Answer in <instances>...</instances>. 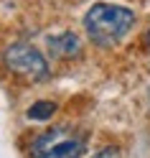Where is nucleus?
<instances>
[{
    "label": "nucleus",
    "mask_w": 150,
    "mask_h": 158,
    "mask_svg": "<svg viewBox=\"0 0 150 158\" xmlns=\"http://www.w3.org/2000/svg\"><path fill=\"white\" fill-rule=\"evenodd\" d=\"M84 140L71 135L69 127H51L36 138L33 156L36 158H82Z\"/></svg>",
    "instance_id": "2"
},
{
    "label": "nucleus",
    "mask_w": 150,
    "mask_h": 158,
    "mask_svg": "<svg viewBox=\"0 0 150 158\" xmlns=\"http://www.w3.org/2000/svg\"><path fill=\"white\" fill-rule=\"evenodd\" d=\"M135 26V13L122 5H109V3H97L87 10L84 15V28L87 36L97 46H115L122 41L127 31Z\"/></svg>",
    "instance_id": "1"
},
{
    "label": "nucleus",
    "mask_w": 150,
    "mask_h": 158,
    "mask_svg": "<svg viewBox=\"0 0 150 158\" xmlns=\"http://www.w3.org/2000/svg\"><path fill=\"white\" fill-rule=\"evenodd\" d=\"M5 66L18 74H26L31 79H43L48 74V64L43 54L31 44H13L5 48Z\"/></svg>",
    "instance_id": "3"
},
{
    "label": "nucleus",
    "mask_w": 150,
    "mask_h": 158,
    "mask_svg": "<svg viewBox=\"0 0 150 158\" xmlns=\"http://www.w3.org/2000/svg\"><path fill=\"white\" fill-rule=\"evenodd\" d=\"M92 158H120V153H117L115 145H107V148H102V151H97Z\"/></svg>",
    "instance_id": "6"
},
{
    "label": "nucleus",
    "mask_w": 150,
    "mask_h": 158,
    "mask_svg": "<svg viewBox=\"0 0 150 158\" xmlns=\"http://www.w3.org/2000/svg\"><path fill=\"white\" fill-rule=\"evenodd\" d=\"M54 112H56V105L54 102H46V100L28 107V117H31V120H48Z\"/></svg>",
    "instance_id": "5"
},
{
    "label": "nucleus",
    "mask_w": 150,
    "mask_h": 158,
    "mask_svg": "<svg viewBox=\"0 0 150 158\" xmlns=\"http://www.w3.org/2000/svg\"><path fill=\"white\" fill-rule=\"evenodd\" d=\"M148 41H150V33H148Z\"/></svg>",
    "instance_id": "7"
},
{
    "label": "nucleus",
    "mask_w": 150,
    "mask_h": 158,
    "mask_svg": "<svg viewBox=\"0 0 150 158\" xmlns=\"http://www.w3.org/2000/svg\"><path fill=\"white\" fill-rule=\"evenodd\" d=\"M48 46H51V51L56 56H64V59L76 56L79 48H82V46H79L76 33H71V31H64V33H59V36H51V38H48Z\"/></svg>",
    "instance_id": "4"
}]
</instances>
